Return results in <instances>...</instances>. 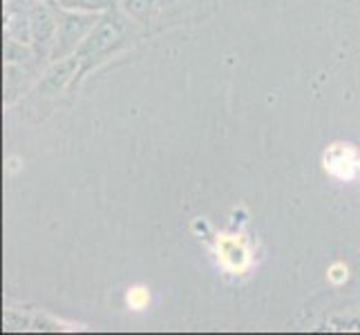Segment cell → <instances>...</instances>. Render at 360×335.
Wrapping results in <instances>:
<instances>
[{"label": "cell", "mask_w": 360, "mask_h": 335, "mask_svg": "<svg viewBox=\"0 0 360 335\" xmlns=\"http://www.w3.org/2000/svg\"><path fill=\"white\" fill-rule=\"evenodd\" d=\"M325 168L333 177L349 181L360 170V157L352 145H331L325 155Z\"/></svg>", "instance_id": "1"}, {"label": "cell", "mask_w": 360, "mask_h": 335, "mask_svg": "<svg viewBox=\"0 0 360 335\" xmlns=\"http://www.w3.org/2000/svg\"><path fill=\"white\" fill-rule=\"evenodd\" d=\"M217 253H219L221 262H224V266L235 270V272H240L248 266V251L242 244V239H238V237H231V235L219 237L217 239Z\"/></svg>", "instance_id": "2"}, {"label": "cell", "mask_w": 360, "mask_h": 335, "mask_svg": "<svg viewBox=\"0 0 360 335\" xmlns=\"http://www.w3.org/2000/svg\"><path fill=\"white\" fill-rule=\"evenodd\" d=\"M148 300H150V295H148V291L141 287H136L128 293V304L134 308V311H141V308L148 304Z\"/></svg>", "instance_id": "3"}, {"label": "cell", "mask_w": 360, "mask_h": 335, "mask_svg": "<svg viewBox=\"0 0 360 335\" xmlns=\"http://www.w3.org/2000/svg\"><path fill=\"white\" fill-rule=\"evenodd\" d=\"M329 280H331L333 284H342V282L347 280V266H345V264H333V266L329 268Z\"/></svg>", "instance_id": "4"}]
</instances>
